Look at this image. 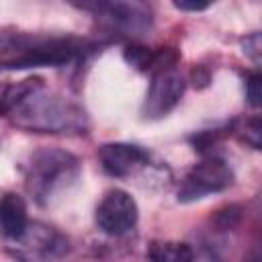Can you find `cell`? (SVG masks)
Listing matches in <instances>:
<instances>
[{
    "mask_svg": "<svg viewBox=\"0 0 262 262\" xmlns=\"http://www.w3.org/2000/svg\"><path fill=\"white\" fill-rule=\"evenodd\" d=\"M0 115L14 127L35 133H84L88 127L84 108L47 90L39 78L10 86L0 98Z\"/></svg>",
    "mask_w": 262,
    "mask_h": 262,
    "instance_id": "1",
    "label": "cell"
},
{
    "mask_svg": "<svg viewBox=\"0 0 262 262\" xmlns=\"http://www.w3.org/2000/svg\"><path fill=\"white\" fill-rule=\"evenodd\" d=\"M78 174L80 162L76 156L63 149L45 147L31 156L25 174V186L35 203L47 205L53 196L68 190L76 182Z\"/></svg>",
    "mask_w": 262,
    "mask_h": 262,
    "instance_id": "2",
    "label": "cell"
},
{
    "mask_svg": "<svg viewBox=\"0 0 262 262\" xmlns=\"http://www.w3.org/2000/svg\"><path fill=\"white\" fill-rule=\"evenodd\" d=\"M6 250L18 262H61L70 254V239L47 223L29 221L20 237L6 242Z\"/></svg>",
    "mask_w": 262,
    "mask_h": 262,
    "instance_id": "3",
    "label": "cell"
},
{
    "mask_svg": "<svg viewBox=\"0 0 262 262\" xmlns=\"http://www.w3.org/2000/svg\"><path fill=\"white\" fill-rule=\"evenodd\" d=\"M0 51L6 53V57L2 59L4 68L16 70L37 66H61L78 53V47L61 39H10L0 47Z\"/></svg>",
    "mask_w": 262,
    "mask_h": 262,
    "instance_id": "4",
    "label": "cell"
},
{
    "mask_svg": "<svg viewBox=\"0 0 262 262\" xmlns=\"http://www.w3.org/2000/svg\"><path fill=\"white\" fill-rule=\"evenodd\" d=\"M231 182H233L231 168L219 158H209L186 172L178 188V199L184 203L199 201L207 194L225 190Z\"/></svg>",
    "mask_w": 262,
    "mask_h": 262,
    "instance_id": "5",
    "label": "cell"
},
{
    "mask_svg": "<svg viewBox=\"0 0 262 262\" xmlns=\"http://www.w3.org/2000/svg\"><path fill=\"white\" fill-rule=\"evenodd\" d=\"M82 8L123 35H143L151 25L149 6L141 2H94L82 4Z\"/></svg>",
    "mask_w": 262,
    "mask_h": 262,
    "instance_id": "6",
    "label": "cell"
},
{
    "mask_svg": "<svg viewBox=\"0 0 262 262\" xmlns=\"http://www.w3.org/2000/svg\"><path fill=\"white\" fill-rule=\"evenodd\" d=\"M139 217V209L137 203L133 201V196L121 188H113L108 190L98 207H96V225L102 233L113 235V237H121L125 233H129Z\"/></svg>",
    "mask_w": 262,
    "mask_h": 262,
    "instance_id": "7",
    "label": "cell"
},
{
    "mask_svg": "<svg viewBox=\"0 0 262 262\" xmlns=\"http://www.w3.org/2000/svg\"><path fill=\"white\" fill-rule=\"evenodd\" d=\"M184 92V78L174 68H160L149 84L143 113L149 119H158L168 115L180 100Z\"/></svg>",
    "mask_w": 262,
    "mask_h": 262,
    "instance_id": "8",
    "label": "cell"
},
{
    "mask_svg": "<svg viewBox=\"0 0 262 262\" xmlns=\"http://www.w3.org/2000/svg\"><path fill=\"white\" fill-rule=\"evenodd\" d=\"M98 160L115 178H127L149 166V154L133 143H104L98 149Z\"/></svg>",
    "mask_w": 262,
    "mask_h": 262,
    "instance_id": "9",
    "label": "cell"
},
{
    "mask_svg": "<svg viewBox=\"0 0 262 262\" xmlns=\"http://www.w3.org/2000/svg\"><path fill=\"white\" fill-rule=\"evenodd\" d=\"M27 225H29V215L23 196L14 192H6L0 199V235L6 242H12L23 235Z\"/></svg>",
    "mask_w": 262,
    "mask_h": 262,
    "instance_id": "10",
    "label": "cell"
},
{
    "mask_svg": "<svg viewBox=\"0 0 262 262\" xmlns=\"http://www.w3.org/2000/svg\"><path fill=\"white\" fill-rule=\"evenodd\" d=\"M145 258L147 262H194V252L182 242H151Z\"/></svg>",
    "mask_w": 262,
    "mask_h": 262,
    "instance_id": "11",
    "label": "cell"
},
{
    "mask_svg": "<svg viewBox=\"0 0 262 262\" xmlns=\"http://www.w3.org/2000/svg\"><path fill=\"white\" fill-rule=\"evenodd\" d=\"M125 57H127L133 66H137V68H141V70H147V68L154 63L151 53H149L147 49H143V47H129V51L125 53Z\"/></svg>",
    "mask_w": 262,
    "mask_h": 262,
    "instance_id": "12",
    "label": "cell"
},
{
    "mask_svg": "<svg viewBox=\"0 0 262 262\" xmlns=\"http://www.w3.org/2000/svg\"><path fill=\"white\" fill-rule=\"evenodd\" d=\"M246 94H248V100L252 106H258L260 104V76L258 74H252L246 82Z\"/></svg>",
    "mask_w": 262,
    "mask_h": 262,
    "instance_id": "13",
    "label": "cell"
},
{
    "mask_svg": "<svg viewBox=\"0 0 262 262\" xmlns=\"http://www.w3.org/2000/svg\"><path fill=\"white\" fill-rule=\"evenodd\" d=\"M174 6L176 8H180V10H205L209 4H205V2H174Z\"/></svg>",
    "mask_w": 262,
    "mask_h": 262,
    "instance_id": "14",
    "label": "cell"
}]
</instances>
